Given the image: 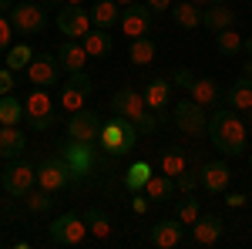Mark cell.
I'll return each mask as SVG.
<instances>
[{"mask_svg":"<svg viewBox=\"0 0 252 249\" xmlns=\"http://www.w3.org/2000/svg\"><path fill=\"white\" fill-rule=\"evenodd\" d=\"M209 142H212V148L225 155V158H239V155L246 152V145H249V125H246V118L239 115L235 108H219L209 115Z\"/></svg>","mask_w":252,"mask_h":249,"instance_id":"1","label":"cell"},{"mask_svg":"<svg viewBox=\"0 0 252 249\" xmlns=\"http://www.w3.org/2000/svg\"><path fill=\"white\" fill-rule=\"evenodd\" d=\"M111 111L118 118H128L138 132H145V135L158 128V115L145 105V95L135 91V88H118L115 95H111Z\"/></svg>","mask_w":252,"mask_h":249,"instance_id":"2","label":"cell"},{"mask_svg":"<svg viewBox=\"0 0 252 249\" xmlns=\"http://www.w3.org/2000/svg\"><path fill=\"white\" fill-rule=\"evenodd\" d=\"M138 142V128L128 121V118H108L104 125H101V135H97V145L104 148L108 155H115V158H121V155H128L131 148H135Z\"/></svg>","mask_w":252,"mask_h":249,"instance_id":"3","label":"cell"},{"mask_svg":"<svg viewBox=\"0 0 252 249\" xmlns=\"http://www.w3.org/2000/svg\"><path fill=\"white\" fill-rule=\"evenodd\" d=\"M24 111H27L31 132H47L58 121V105H54L51 91H44V88H34L31 95L24 98Z\"/></svg>","mask_w":252,"mask_h":249,"instance_id":"4","label":"cell"},{"mask_svg":"<svg viewBox=\"0 0 252 249\" xmlns=\"http://www.w3.org/2000/svg\"><path fill=\"white\" fill-rule=\"evenodd\" d=\"M94 91V81L84 74V71H74V74L64 81V88L58 91V108L64 115H74L81 108H88V98Z\"/></svg>","mask_w":252,"mask_h":249,"instance_id":"5","label":"cell"},{"mask_svg":"<svg viewBox=\"0 0 252 249\" xmlns=\"http://www.w3.org/2000/svg\"><path fill=\"white\" fill-rule=\"evenodd\" d=\"M0 185H3V192L10 199H24L27 192L37 185V165H31V162H10L3 169V175H0Z\"/></svg>","mask_w":252,"mask_h":249,"instance_id":"6","label":"cell"},{"mask_svg":"<svg viewBox=\"0 0 252 249\" xmlns=\"http://www.w3.org/2000/svg\"><path fill=\"white\" fill-rule=\"evenodd\" d=\"M88 236H91L88 232V222H84V215H78V212H64V215H58L51 222V243L54 246H81Z\"/></svg>","mask_w":252,"mask_h":249,"instance_id":"7","label":"cell"},{"mask_svg":"<svg viewBox=\"0 0 252 249\" xmlns=\"http://www.w3.org/2000/svg\"><path fill=\"white\" fill-rule=\"evenodd\" d=\"M91 27H94V24H91V10H84L81 3H64V7H58V31H61V37L81 40Z\"/></svg>","mask_w":252,"mask_h":249,"instance_id":"8","label":"cell"},{"mask_svg":"<svg viewBox=\"0 0 252 249\" xmlns=\"http://www.w3.org/2000/svg\"><path fill=\"white\" fill-rule=\"evenodd\" d=\"M7 17H10V24H14V31L24 34V37L40 34V31L47 27V14H44V7H40V3H14Z\"/></svg>","mask_w":252,"mask_h":249,"instance_id":"9","label":"cell"},{"mask_svg":"<svg viewBox=\"0 0 252 249\" xmlns=\"http://www.w3.org/2000/svg\"><path fill=\"white\" fill-rule=\"evenodd\" d=\"M172 121H175V128L178 132H185V135H202L205 128H209V115H205V108L198 105V101H178L172 108Z\"/></svg>","mask_w":252,"mask_h":249,"instance_id":"10","label":"cell"},{"mask_svg":"<svg viewBox=\"0 0 252 249\" xmlns=\"http://www.w3.org/2000/svg\"><path fill=\"white\" fill-rule=\"evenodd\" d=\"M61 61L58 54H34V61L27 64V77L34 88H58L61 84Z\"/></svg>","mask_w":252,"mask_h":249,"instance_id":"11","label":"cell"},{"mask_svg":"<svg viewBox=\"0 0 252 249\" xmlns=\"http://www.w3.org/2000/svg\"><path fill=\"white\" fill-rule=\"evenodd\" d=\"M101 115L97 111H88V108H81L74 115L67 118V138H74V142H84V145H94L97 135H101Z\"/></svg>","mask_w":252,"mask_h":249,"instance_id":"12","label":"cell"},{"mask_svg":"<svg viewBox=\"0 0 252 249\" xmlns=\"http://www.w3.org/2000/svg\"><path fill=\"white\" fill-rule=\"evenodd\" d=\"M152 7L148 3H131V7H125L121 10V20H118V27H121V34L125 37H145L148 31H152Z\"/></svg>","mask_w":252,"mask_h":249,"instance_id":"13","label":"cell"},{"mask_svg":"<svg viewBox=\"0 0 252 249\" xmlns=\"http://www.w3.org/2000/svg\"><path fill=\"white\" fill-rule=\"evenodd\" d=\"M71 182V169L64 158H44L37 165V185L47 192H61L64 185Z\"/></svg>","mask_w":252,"mask_h":249,"instance_id":"14","label":"cell"},{"mask_svg":"<svg viewBox=\"0 0 252 249\" xmlns=\"http://www.w3.org/2000/svg\"><path fill=\"white\" fill-rule=\"evenodd\" d=\"M229 182H232V172H229L225 162H202V165H198V185L209 192V195L225 192Z\"/></svg>","mask_w":252,"mask_h":249,"instance_id":"15","label":"cell"},{"mask_svg":"<svg viewBox=\"0 0 252 249\" xmlns=\"http://www.w3.org/2000/svg\"><path fill=\"white\" fill-rule=\"evenodd\" d=\"M168 101H172V81L168 77H152L145 84V105L158 115V121H165V115H168Z\"/></svg>","mask_w":252,"mask_h":249,"instance_id":"16","label":"cell"},{"mask_svg":"<svg viewBox=\"0 0 252 249\" xmlns=\"http://www.w3.org/2000/svg\"><path fill=\"white\" fill-rule=\"evenodd\" d=\"M64 162H67V169H71V178H84V175L91 172V162H94V155H91V145H84V142H67L64 145V155H61Z\"/></svg>","mask_w":252,"mask_h":249,"instance_id":"17","label":"cell"},{"mask_svg":"<svg viewBox=\"0 0 252 249\" xmlns=\"http://www.w3.org/2000/svg\"><path fill=\"white\" fill-rule=\"evenodd\" d=\"M182 239H185V226L178 219H161L148 232V243L155 249H175V246H182Z\"/></svg>","mask_w":252,"mask_h":249,"instance_id":"18","label":"cell"},{"mask_svg":"<svg viewBox=\"0 0 252 249\" xmlns=\"http://www.w3.org/2000/svg\"><path fill=\"white\" fill-rule=\"evenodd\" d=\"M222 232H225V222L219 215H198L192 222V243L195 246H219Z\"/></svg>","mask_w":252,"mask_h":249,"instance_id":"19","label":"cell"},{"mask_svg":"<svg viewBox=\"0 0 252 249\" xmlns=\"http://www.w3.org/2000/svg\"><path fill=\"white\" fill-rule=\"evenodd\" d=\"M88 58H91V54L84 51V44H81V40H67V37H64V44H61V51H58V61H61V68H64L67 74L84 71Z\"/></svg>","mask_w":252,"mask_h":249,"instance_id":"20","label":"cell"},{"mask_svg":"<svg viewBox=\"0 0 252 249\" xmlns=\"http://www.w3.org/2000/svg\"><path fill=\"white\" fill-rule=\"evenodd\" d=\"M81 44H84V51H88L91 58H108V54L115 51V37L108 34V27H91V31L81 37Z\"/></svg>","mask_w":252,"mask_h":249,"instance_id":"21","label":"cell"},{"mask_svg":"<svg viewBox=\"0 0 252 249\" xmlns=\"http://www.w3.org/2000/svg\"><path fill=\"white\" fill-rule=\"evenodd\" d=\"M202 27L209 31H225V27H235V10H229V3H212L202 10Z\"/></svg>","mask_w":252,"mask_h":249,"instance_id":"22","label":"cell"},{"mask_svg":"<svg viewBox=\"0 0 252 249\" xmlns=\"http://www.w3.org/2000/svg\"><path fill=\"white\" fill-rule=\"evenodd\" d=\"M225 105L235 111H252V77H239L225 91Z\"/></svg>","mask_w":252,"mask_h":249,"instance_id":"23","label":"cell"},{"mask_svg":"<svg viewBox=\"0 0 252 249\" xmlns=\"http://www.w3.org/2000/svg\"><path fill=\"white\" fill-rule=\"evenodd\" d=\"M27 145L20 125H0V158H17Z\"/></svg>","mask_w":252,"mask_h":249,"instance_id":"24","label":"cell"},{"mask_svg":"<svg viewBox=\"0 0 252 249\" xmlns=\"http://www.w3.org/2000/svg\"><path fill=\"white\" fill-rule=\"evenodd\" d=\"M189 98L198 101L202 108H209V105H215V101L222 98V88H219V81H215V77H195L192 88H189Z\"/></svg>","mask_w":252,"mask_h":249,"instance_id":"25","label":"cell"},{"mask_svg":"<svg viewBox=\"0 0 252 249\" xmlns=\"http://www.w3.org/2000/svg\"><path fill=\"white\" fill-rule=\"evenodd\" d=\"M172 20L178 24V27H185V31H195V27H202V10H198V3H192V0H178V3H172Z\"/></svg>","mask_w":252,"mask_h":249,"instance_id":"26","label":"cell"},{"mask_svg":"<svg viewBox=\"0 0 252 249\" xmlns=\"http://www.w3.org/2000/svg\"><path fill=\"white\" fill-rule=\"evenodd\" d=\"M84 222H88V232H91V239L97 243H108L111 239V219H108V212L91 206V209L84 212Z\"/></svg>","mask_w":252,"mask_h":249,"instance_id":"27","label":"cell"},{"mask_svg":"<svg viewBox=\"0 0 252 249\" xmlns=\"http://www.w3.org/2000/svg\"><path fill=\"white\" fill-rule=\"evenodd\" d=\"M141 192H145L152 202H168L178 189H175V178H172V175L161 172V175H152V178L145 182V189H141Z\"/></svg>","mask_w":252,"mask_h":249,"instance_id":"28","label":"cell"},{"mask_svg":"<svg viewBox=\"0 0 252 249\" xmlns=\"http://www.w3.org/2000/svg\"><path fill=\"white\" fill-rule=\"evenodd\" d=\"M118 20H121V7L115 0H97L91 7V24L94 27H115Z\"/></svg>","mask_w":252,"mask_h":249,"instance_id":"29","label":"cell"},{"mask_svg":"<svg viewBox=\"0 0 252 249\" xmlns=\"http://www.w3.org/2000/svg\"><path fill=\"white\" fill-rule=\"evenodd\" d=\"M20 121H27L24 101L14 95H0V125H20Z\"/></svg>","mask_w":252,"mask_h":249,"instance_id":"30","label":"cell"},{"mask_svg":"<svg viewBox=\"0 0 252 249\" xmlns=\"http://www.w3.org/2000/svg\"><path fill=\"white\" fill-rule=\"evenodd\" d=\"M128 58H131V64H141V68L152 64V61H155V40L148 37V34H145V37H131Z\"/></svg>","mask_w":252,"mask_h":249,"instance_id":"31","label":"cell"},{"mask_svg":"<svg viewBox=\"0 0 252 249\" xmlns=\"http://www.w3.org/2000/svg\"><path fill=\"white\" fill-rule=\"evenodd\" d=\"M242 34L235 31V27H225V31H219L215 34V47H219V54H225V58H235L239 51H242Z\"/></svg>","mask_w":252,"mask_h":249,"instance_id":"32","label":"cell"},{"mask_svg":"<svg viewBox=\"0 0 252 249\" xmlns=\"http://www.w3.org/2000/svg\"><path fill=\"white\" fill-rule=\"evenodd\" d=\"M152 175H155V172H152L148 162H135V165L125 172V189H128V192H141V189H145V182H148Z\"/></svg>","mask_w":252,"mask_h":249,"instance_id":"33","label":"cell"},{"mask_svg":"<svg viewBox=\"0 0 252 249\" xmlns=\"http://www.w3.org/2000/svg\"><path fill=\"white\" fill-rule=\"evenodd\" d=\"M31 61H34L31 44H14V47L7 51V68H10V71H27Z\"/></svg>","mask_w":252,"mask_h":249,"instance_id":"34","label":"cell"},{"mask_svg":"<svg viewBox=\"0 0 252 249\" xmlns=\"http://www.w3.org/2000/svg\"><path fill=\"white\" fill-rule=\"evenodd\" d=\"M189 169V158H185V152H178V148H172V152L161 155V172L172 175V178H178V175Z\"/></svg>","mask_w":252,"mask_h":249,"instance_id":"35","label":"cell"},{"mask_svg":"<svg viewBox=\"0 0 252 249\" xmlns=\"http://www.w3.org/2000/svg\"><path fill=\"white\" fill-rule=\"evenodd\" d=\"M198 215H202V212H198V199H195L192 192H189V195H185V199L175 206V219H178L182 226H192Z\"/></svg>","mask_w":252,"mask_h":249,"instance_id":"36","label":"cell"},{"mask_svg":"<svg viewBox=\"0 0 252 249\" xmlns=\"http://www.w3.org/2000/svg\"><path fill=\"white\" fill-rule=\"evenodd\" d=\"M51 195H54V192H47V189H40V185H37V189H31L27 195H24V206H27L31 212H47L51 206H54Z\"/></svg>","mask_w":252,"mask_h":249,"instance_id":"37","label":"cell"},{"mask_svg":"<svg viewBox=\"0 0 252 249\" xmlns=\"http://www.w3.org/2000/svg\"><path fill=\"white\" fill-rule=\"evenodd\" d=\"M175 189L182 192V195H189V192H195L198 189V165H189L185 172L175 178Z\"/></svg>","mask_w":252,"mask_h":249,"instance_id":"38","label":"cell"},{"mask_svg":"<svg viewBox=\"0 0 252 249\" xmlns=\"http://www.w3.org/2000/svg\"><path fill=\"white\" fill-rule=\"evenodd\" d=\"M10 34H14V24L7 14H0V51H10L14 44H10Z\"/></svg>","mask_w":252,"mask_h":249,"instance_id":"39","label":"cell"},{"mask_svg":"<svg viewBox=\"0 0 252 249\" xmlns=\"http://www.w3.org/2000/svg\"><path fill=\"white\" fill-rule=\"evenodd\" d=\"M192 81H195V74L189 71V68H178V71L172 74V84H175V88H185V91L192 88Z\"/></svg>","mask_w":252,"mask_h":249,"instance_id":"40","label":"cell"},{"mask_svg":"<svg viewBox=\"0 0 252 249\" xmlns=\"http://www.w3.org/2000/svg\"><path fill=\"white\" fill-rule=\"evenodd\" d=\"M10 91H14V71L0 68V95H10Z\"/></svg>","mask_w":252,"mask_h":249,"instance_id":"41","label":"cell"},{"mask_svg":"<svg viewBox=\"0 0 252 249\" xmlns=\"http://www.w3.org/2000/svg\"><path fill=\"white\" fill-rule=\"evenodd\" d=\"M131 209H135L138 215H145V212H148V195H145V192H135V199H131Z\"/></svg>","mask_w":252,"mask_h":249,"instance_id":"42","label":"cell"},{"mask_svg":"<svg viewBox=\"0 0 252 249\" xmlns=\"http://www.w3.org/2000/svg\"><path fill=\"white\" fill-rule=\"evenodd\" d=\"M148 7H152V14H168L172 10V3L175 0H145Z\"/></svg>","mask_w":252,"mask_h":249,"instance_id":"43","label":"cell"},{"mask_svg":"<svg viewBox=\"0 0 252 249\" xmlns=\"http://www.w3.org/2000/svg\"><path fill=\"white\" fill-rule=\"evenodd\" d=\"M225 202H229L232 209H242V206L249 202V195H242V192H232V195H225Z\"/></svg>","mask_w":252,"mask_h":249,"instance_id":"44","label":"cell"},{"mask_svg":"<svg viewBox=\"0 0 252 249\" xmlns=\"http://www.w3.org/2000/svg\"><path fill=\"white\" fill-rule=\"evenodd\" d=\"M47 7H64V3H84V0H44Z\"/></svg>","mask_w":252,"mask_h":249,"instance_id":"45","label":"cell"},{"mask_svg":"<svg viewBox=\"0 0 252 249\" xmlns=\"http://www.w3.org/2000/svg\"><path fill=\"white\" fill-rule=\"evenodd\" d=\"M10 7H14V0H0V14H10Z\"/></svg>","mask_w":252,"mask_h":249,"instance_id":"46","label":"cell"},{"mask_svg":"<svg viewBox=\"0 0 252 249\" xmlns=\"http://www.w3.org/2000/svg\"><path fill=\"white\" fill-rule=\"evenodd\" d=\"M242 77H252V58L246 61V64H242Z\"/></svg>","mask_w":252,"mask_h":249,"instance_id":"47","label":"cell"},{"mask_svg":"<svg viewBox=\"0 0 252 249\" xmlns=\"http://www.w3.org/2000/svg\"><path fill=\"white\" fill-rule=\"evenodd\" d=\"M242 51H246V54L252 58V37H246V40H242Z\"/></svg>","mask_w":252,"mask_h":249,"instance_id":"48","label":"cell"},{"mask_svg":"<svg viewBox=\"0 0 252 249\" xmlns=\"http://www.w3.org/2000/svg\"><path fill=\"white\" fill-rule=\"evenodd\" d=\"M118 7H121V10H125V7H131V3H135V0H115Z\"/></svg>","mask_w":252,"mask_h":249,"instance_id":"49","label":"cell"},{"mask_svg":"<svg viewBox=\"0 0 252 249\" xmlns=\"http://www.w3.org/2000/svg\"><path fill=\"white\" fill-rule=\"evenodd\" d=\"M192 3H198V7H209V3H212V0H192Z\"/></svg>","mask_w":252,"mask_h":249,"instance_id":"50","label":"cell"},{"mask_svg":"<svg viewBox=\"0 0 252 249\" xmlns=\"http://www.w3.org/2000/svg\"><path fill=\"white\" fill-rule=\"evenodd\" d=\"M212 3H229V0H212ZM212 3H209V7H212Z\"/></svg>","mask_w":252,"mask_h":249,"instance_id":"51","label":"cell"},{"mask_svg":"<svg viewBox=\"0 0 252 249\" xmlns=\"http://www.w3.org/2000/svg\"><path fill=\"white\" fill-rule=\"evenodd\" d=\"M249 169H252V155H249Z\"/></svg>","mask_w":252,"mask_h":249,"instance_id":"52","label":"cell"},{"mask_svg":"<svg viewBox=\"0 0 252 249\" xmlns=\"http://www.w3.org/2000/svg\"><path fill=\"white\" fill-rule=\"evenodd\" d=\"M0 175H3V172H0Z\"/></svg>","mask_w":252,"mask_h":249,"instance_id":"53","label":"cell"}]
</instances>
